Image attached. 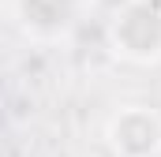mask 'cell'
<instances>
[{"mask_svg": "<svg viewBox=\"0 0 161 157\" xmlns=\"http://www.w3.org/2000/svg\"><path fill=\"white\" fill-rule=\"evenodd\" d=\"M15 23L38 41H56L79 23L82 0H11Z\"/></svg>", "mask_w": 161, "mask_h": 157, "instance_id": "cell-3", "label": "cell"}, {"mask_svg": "<svg viewBox=\"0 0 161 157\" xmlns=\"http://www.w3.org/2000/svg\"><path fill=\"white\" fill-rule=\"evenodd\" d=\"M109 45L131 64L161 60V0H124L109 19Z\"/></svg>", "mask_w": 161, "mask_h": 157, "instance_id": "cell-1", "label": "cell"}, {"mask_svg": "<svg viewBox=\"0 0 161 157\" xmlns=\"http://www.w3.org/2000/svg\"><path fill=\"white\" fill-rule=\"evenodd\" d=\"M105 142L116 157H161V112L150 105H124L105 123Z\"/></svg>", "mask_w": 161, "mask_h": 157, "instance_id": "cell-2", "label": "cell"}]
</instances>
